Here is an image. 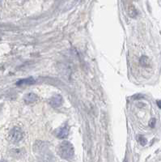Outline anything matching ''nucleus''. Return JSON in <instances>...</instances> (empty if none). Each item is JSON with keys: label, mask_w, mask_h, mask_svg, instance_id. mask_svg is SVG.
<instances>
[{"label": "nucleus", "mask_w": 161, "mask_h": 162, "mask_svg": "<svg viewBox=\"0 0 161 162\" xmlns=\"http://www.w3.org/2000/svg\"><path fill=\"white\" fill-rule=\"evenodd\" d=\"M24 102H25L27 105H30V104L35 103L38 100V97H37V94H35L33 93H30L26 94L24 97Z\"/></svg>", "instance_id": "20e7f679"}, {"label": "nucleus", "mask_w": 161, "mask_h": 162, "mask_svg": "<svg viewBox=\"0 0 161 162\" xmlns=\"http://www.w3.org/2000/svg\"><path fill=\"white\" fill-rule=\"evenodd\" d=\"M69 135V127L67 125H65L64 127H62L59 129L58 132V138L59 139H64L66 137H67V135Z\"/></svg>", "instance_id": "423d86ee"}, {"label": "nucleus", "mask_w": 161, "mask_h": 162, "mask_svg": "<svg viewBox=\"0 0 161 162\" xmlns=\"http://www.w3.org/2000/svg\"><path fill=\"white\" fill-rule=\"evenodd\" d=\"M138 142H139L140 144L142 145V146L146 145V143H147V139L142 135H138Z\"/></svg>", "instance_id": "1a4fd4ad"}, {"label": "nucleus", "mask_w": 161, "mask_h": 162, "mask_svg": "<svg viewBox=\"0 0 161 162\" xmlns=\"http://www.w3.org/2000/svg\"><path fill=\"white\" fill-rule=\"evenodd\" d=\"M62 102H63V99H62V97L61 95L54 96L52 98H50V105L54 108L60 107L62 105Z\"/></svg>", "instance_id": "7ed1b4c3"}, {"label": "nucleus", "mask_w": 161, "mask_h": 162, "mask_svg": "<svg viewBox=\"0 0 161 162\" xmlns=\"http://www.w3.org/2000/svg\"><path fill=\"white\" fill-rule=\"evenodd\" d=\"M157 104H158V106L161 109V101H157Z\"/></svg>", "instance_id": "9b49d317"}, {"label": "nucleus", "mask_w": 161, "mask_h": 162, "mask_svg": "<svg viewBox=\"0 0 161 162\" xmlns=\"http://www.w3.org/2000/svg\"><path fill=\"white\" fill-rule=\"evenodd\" d=\"M57 152L63 159H71L75 154L73 145L68 141H63L57 147Z\"/></svg>", "instance_id": "f257e3e1"}, {"label": "nucleus", "mask_w": 161, "mask_h": 162, "mask_svg": "<svg viewBox=\"0 0 161 162\" xmlns=\"http://www.w3.org/2000/svg\"><path fill=\"white\" fill-rule=\"evenodd\" d=\"M140 64L142 65V67H149L150 66V60L147 56H142L140 58Z\"/></svg>", "instance_id": "0eeeda50"}, {"label": "nucleus", "mask_w": 161, "mask_h": 162, "mask_svg": "<svg viewBox=\"0 0 161 162\" xmlns=\"http://www.w3.org/2000/svg\"><path fill=\"white\" fill-rule=\"evenodd\" d=\"M128 14L130 17H135L137 15V11L134 6H130L129 10H128Z\"/></svg>", "instance_id": "6e6552de"}, {"label": "nucleus", "mask_w": 161, "mask_h": 162, "mask_svg": "<svg viewBox=\"0 0 161 162\" xmlns=\"http://www.w3.org/2000/svg\"><path fill=\"white\" fill-rule=\"evenodd\" d=\"M155 123H156V119H155V118H152L149 121V126H150V127L151 128L155 127Z\"/></svg>", "instance_id": "9d476101"}, {"label": "nucleus", "mask_w": 161, "mask_h": 162, "mask_svg": "<svg viewBox=\"0 0 161 162\" xmlns=\"http://www.w3.org/2000/svg\"><path fill=\"white\" fill-rule=\"evenodd\" d=\"M0 2H1V0H0Z\"/></svg>", "instance_id": "f8f14e48"}, {"label": "nucleus", "mask_w": 161, "mask_h": 162, "mask_svg": "<svg viewBox=\"0 0 161 162\" xmlns=\"http://www.w3.org/2000/svg\"><path fill=\"white\" fill-rule=\"evenodd\" d=\"M35 82H36V80H35L34 78L29 77L19 80V81L16 83V85H18V86H22V85H32V84H35Z\"/></svg>", "instance_id": "39448f33"}, {"label": "nucleus", "mask_w": 161, "mask_h": 162, "mask_svg": "<svg viewBox=\"0 0 161 162\" xmlns=\"http://www.w3.org/2000/svg\"><path fill=\"white\" fill-rule=\"evenodd\" d=\"M9 137H10L11 141L18 143L20 140H22V139L24 137V133H23L20 128L15 127L12 128L11 130V131L9 133Z\"/></svg>", "instance_id": "f03ea898"}]
</instances>
